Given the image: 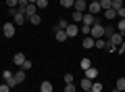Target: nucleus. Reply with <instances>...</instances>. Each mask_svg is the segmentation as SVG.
Returning <instances> with one entry per match:
<instances>
[{
    "mask_svg": "<svg viewBox=\"0 0 125 92\" xmlns=\"http://www.w3.org/2000/svg\"><path fill=\"white\" fill-rule=\"evenodd\" d=\"M90 36H92L94 40H98V38H104V25H100L98 21L92 25V31H90Z\"/></svg>",
    "mask_w": 125,
    "mask_h": 92,
    "instance_id": "nucleus-1",
    "label": "nucleus"
},
{
    "mask_svg": "<svg viewBox=\"0 0 125 92\" xmlns=\"http://www.w3.org/2000/svg\"><path fill=\"white\" fill-rule=\"evenodd\" d=\"M15 31H17V29H15L13 23H4V25H2V34H4V38H13Z\"/></svg>",
    "mask_w": 125,
    "mask_h": 92,
    "instance_id": "nucleus-2",
    "label": "nucleus"
},
{
    "mask_svg": "<svg viewBox=\"0 0 125 92\" xmlns=\"http://www.w3.org/2000/svg\"><path fill=\"white\" fill-rule=\"evenodd\" d=\"M65 31H67V38H75V36L79 34V25H77V23H69Z\"/></svg>",
    "mask_w": 125,
    "mask_h": 92,
    "instance_id": "nucleus-3",
    "label": "nucleus"
},
{
    "mask_svg": "<svg viewBox=\"0 0 125 92\" xmlns=\"http://www.w3.org/2000/svg\"><path fill=\"white\" fill-rule=\"evenodd\" d=\"M106 42H111V44H115V46H121V44H123V34H119V31H115V34H113L111 38L106 40Z\"/></svg>",
    "mask_w": 125,
    "mask_h": 92,
    "instance_id": "nucleus-4",
    "label": "nucleus"
},
{
    "mask_svg": "<svg viewBox=\"0 0 125 92\" xmlns=\"http://www.w3.org/2000/svg\"><path fill=\"white\" fill-rule=\"evenodd\" d=\"M88 13H92L94 17H96V13H102V6H100V2H88Z\"/></svg>",
    "mask_w": 125,
    "mask_h": 92,
    "instance_id": "nucleus-5",
    "label": "nucleus"
},
{
    "mask_svg": "<svg viewBox=\"0 0 125 92\" xmlns=\"http://www.w3.org/2000/svg\"><path fill=\"white\" fill-rule=\"evenodd\" d=\"M13 19H15V25H23V23L27 21V19H25V15H23V13H19L17 9L13 11Z\"/></svg>",
    "mask_w": 125,
    "mask_h": 92,
    "instance_id": "nucleus-6",
    "label": "nucleus"
},
{
    "mask_svg": "<svg viewBox=\"0 0 125 92\" xmlns=\"http://www.w3.org/2000/svg\"><path fill=\"white\" fill-rule=\"evenodd\" d=\"M73 11H79V13H88V2H83V0H75V4H73Z\"/></svg>",
    "mask_w": 125,
    "mask_h": 92,
    "instance_id": "nucleus-7",
    "label": "nucleus"
},
{
    "mask_svg": "<svg viewBox=\"0 0 125 92\" xmlns=\"http://www.w3.org/2000/svg\"><path fill=\"white\" fill-rule=\"evenodd\" d=\"M94 23H96V17H94L92 13H83V21H81V25H90V27H92Z\"/></svg>",
    "mask_w": 125,
    "mask_h": 92,
    "instance_id": "nucleus-8",
    "label": "nucleus"
},
{
    "mask_svg": "<svg viewBox=\"0 0 125 92\" xmlns=\"http://www.w3.org/2000/svg\"><path fill=\"white\" fill-rule=\"evenodd\" d=\"M25 61H27V59H25V54H23V53H17V54H13V65L21 67Z\"/></svg>",
    "mask_w": 125,
    "mask_h": 92,
    "instance_id": "nucleus-9",
    "label": "nucleus"
},
{
    "mask_svg": "<svg viewBox=\"0 0 125 92\" xmlns=\"http://www.w3.org/2000/svg\"><path fill=\"white\" fill-rule=\"evenodd\" d=\"M92 82H94V79H88V78L83 75V79L79 82V88H81V92H85V90H92Z\"/></svg>",
    "mask_w": 125,
    "mask_h": 92,
    "instance_id": "nucleus-10",
    "label": "nucleus"
},
{
    "mask_svg": "<svg viewBox=\"0 0 125 92\" xmlns=\"http://www.w3.org/2000/svg\"><path fill=\"white\" fill-rule=\"evenodd\" d=\"M54 90V86H52V82H48V79H44V82L40 84V92H52Z\"/></svg>",
    "mask_w": 125,
    "mask_h": 92,
    "instance_id": "nucleus-11",
    "label": "nucleus"
},
{
    "mask_svg": "<svg viewBox=\"0 0 125 92\" xmlns=\"http://www.w3.org/2000/svg\"><path fill=\"white\" fill-rule=\"evenodd\" d=\"M94 44H96V40H94L92 36H85L83 42H81V46H83V48H94Z\"/></svg>",
    "mask_w": 125,
    "mask_h": 92,
    "instance_id": "nucleus-12",
    "label": "nucleus"
},
{
    "mask_svg": "<svg viewBox=\"0 0 125 92\" xmlns=\"http://www.w3.org/2000/svg\"><path fill=\"white\" fill-rule=\"evenodd\" d=\"M54 38H56V42H65V40H69L65 29H56V31H54Z\"/></svg>",
    "mask_w": 125,
    "mask_h": 92,
    "instance_id": "nucleus-13",
    "label": "nucleus"
},
{
    "mask_svg": "<svg viewBox=\"0 0 125 92\" xmlns=\"http://www.w3.org/2000/svg\"><path fill=\"white\" fill-rule=\"evenodd\" d=\"M85 78H88V79H96V78H98V69L92 65L90 69H85Z\"/></svg>",
    "mask_w": 125,
    "mask_h": 92,
    "instance_id": "nucleus-14",
    "label": "nucleus"
},
{
    "mask_svg": "<svg viewBox=\"0 0 125 92\" xmlns=\"http://www.w3.org/2000/svg\"><path fill=\"white\" fill-rule=\"evenodd\" d=\"M25 73H27V71H23V69H19L17 73L13 75V79H15V82H17V84H23V82H25Z\"/></svg>",
    "mask_w": 125,
    "mask_h": 92,
    "instance_id": "nucleus-15",
    "label": "nucleus"
},
{
    "mask_svg": "<svg viewBox=\"0 0 125 92\" xmlns=\"http://www.w3.org/2000/svg\"><path fill=\"white\" fill-rule=\"evenodd\" d=\"M102 15L108 19V21H115V19H117V11H115V9H106V11H102Z\"/></svg>",
    "mask_w": 125,
    "mask_h": 92,
    "instance_id": "nucleus-16",
    "label": "nucleus"
},
{
    "mask_svg": "<svg viewBox=\"0 0 125 92\" xmlns=\"http://www.w3.org/2000/svg\"><path fill=\"white\" fill-rule=\"evenodd\" d=\"M71 19H73V23H81V21H83V13L73 11V13H71Z\"/></svg>",
    "mask_w": 125,
    "mask_h": 92,
    "instance_id": "nucleus-17",
    "label": "nucleus"
},
{
    "mask_svg": "<svg viewBox=\"0 0 125 92\" xmlns=\"http://www.w3.org/2000/svg\"><path fill=\"white\" fill-rule=\"evenodd\" d=\"M29 23H31V25H40V23H42V17H40V13L31 15V17H29Z\"/></svg>",
    "mask_w": 125,
    "mask_h": 92,
    "instance_id": "nucleus-18",
    "label": "nucleus"
},
{
    "mask_svg": "<svg viewBox=\"0 0 125 92\" xmlns=\"http://www.w3.org/2000/svg\"><path fill=\"white\" fill-rule=\"evenodd\" d=\"M79 67H81V69H90V67H92V61H90V59L88 57H85V59H81V61H79Z\"/></svg>",
    "mask_w": 125,
    "mask_h": 92,
    "instance_id": "nucleus-19",
    "label": "nucleus"
},
{
    "mask_svg": "<svg viewBox=\"0 0 125 92\" xmlns=\"http://www.w3.org/2000/svg\"><path fill=\"white\" fill-rule=\"evenodd\" d=\"M13 71H9V69H4V71H2V79H4V82H10V79H13Z\"/></svg>",
    "mask_w": 125,
    "mask_h": 92,
    "instance_id": "nucleus-20",
    "label": "nucleus"
},
{
    "mask_svg": "<svg viewBox=\"0 0 125 92\" xmlns=\"http://www.w3.org/2000/svg\"><path fill=\"white\" fill-rule=\"evenodd\" d=\"M102 84H100V82H96V79H94V82H92V92H102Z\"/></svg>",
    "mask_w": 125,
    "mask_h": 92,
    "instance_id": "nucleus-21",
    "label": "nucleus"
},
{
    "mask_svg": "<svg viewBox=\"0 0 125 92\" xmlns=\"http://www.w3.org/2000/svg\"><path fill=\"white\" fill-rule=\"evenodd\" d=\"M73 4H75V0H61L62 9H73Z\"/></svg>",
    "mask_w": 125,
    "mask_h": 92,
    "instance_id": "nucleus-22",
    "label": "nucleus"
},
{
    "mask_svg": "<svg viewBox=\"0 0 125 92\" xmlns=\"http://www.w3.org/2000/svg\"><path fill=\"white\" fill-rule=\"evenodd\" d=\"M94 48H106V40L98 38V40H96V44H94Z\"/></svg>",
    "mask_w": 125,
    "mask_h": 92,
    "instance_id": "nucleus-23",
    "label": "nucleus"
},
{
    "mask_svg": "<svg viewBox=\"0 0 125 92\" xmlns=\"http://www.w3.org/2000/svg\"><path fill=\"white\" fill-rule=\"evenodd\" d=\"M115 88H119V90L123 92V90H125V78H119V79H117V82H115Z\"/></svg>",
    "mask_w": 125,
    "mask_h": 92,
    "instance_id": "nucleus-24",
    "label": "nucleus"
},
{
    "mask_svg": "<svg viewBox=\"0 0 125 92\" xmlns=\"http://www.w3.org/2000/svg\"><path fill=\"white\" fill-rule=\"evenodd\" d=\"M117 29H119V34H125V19H119L117 21Z\"/></svg>",
    "mask_w": 125,
    "mask_h": 92,
    "instance_id": "nucleus-25",
    "label": "nucleus"
},
{
    "mask_svg": "<svg viewBox=\"0 0 125 92\" xmlns=\"http://www.w3.org/2000/svg\"><path fill=\"white\" fill-rule=\"evenodd\" d=\"M100 6H102V11L111 9V6H113V0H100Z\"/></svg>",
    "mask_w": 125,
    "mask_h": 92,
    "instance_id": "nucleus-26",
    "label": "nucleus"
},
{
    "mask_svg": "<svg viewBox=\"0 0 125 92\" xmlns=\"http://www.w3.org/2000/svg\"><path fill=\"white\" fill-rule=\"evenodd\" d=\"M6 6H9L10 11H15V9L19 6V0H6Z\"/></svg>",
    "mask_w": 125,
    "mask_h": 92,
    "instance_id": "nucleus-27",
    "label": "nucleus"
},
{
    "mask_svg": "<svg viewBox=\"0 0 125 92\" xmlns=\"http://www.w3.org/2000/svg\"><path fill=\"white\" fill-rule=\"evenodd\" d=\"M62 82H65V84H73V82H75V78H73V73H65V78H62Z\"/></svg>",
    "mask_w": 125,
    "mask_h": 92,
    "instance_id": "nucleus-28",
    "label": "nucleus"
},
{
    "mask_svg": "<svg viewBox=\"0 0 125 92\" xmlns=\"http://www.w3.org/2000/svg\"><path fill=\"white\" fill-rule=\"evenodd\" d=\"M36 6H38V11L46 9V6H48V0H36Z\"/></svg>",
    "mask_w": 125,
    "mask_h": 92,
    "instance_id": "nucleus-29",
    "label": "nucleus"
},
{
    "mask_svg": "<svg viewBox=\"0 0 125 92\" xmlns=\"http://www.w3.org/2000/svg\"><path fill=\"white\" fill-rule=\"evenodd\" d=\"M67 25H69V21H65V19H61V21L56 23V29H67Z\"/></svg>",
    "mask_w": 125,
    "mask_h": 92,
    "instance_id": "nucleus-30",
    "label": "nucleus"
},
{
    "mask_svg": "<svg viewBox=\"0 0 125 92\" xmlns=\"http://www.w3.org/2000/svg\"><path fill=\"white\" fill-rule=\"evenodd\" d=\"M79 31H81L83 36H90V31H92V27H90V25H81V27H79Z\"/></svg>",
    "mask_w": 125,
    "mask_h": 92,
    "instance_id": "nucleus-31",
    "label": "nucleus"
},
{
    "mask_svg": "<svg viewBox=\"0 0 125 92\" xmlns=\"http://www.w3.org/2000/svg\"><path fill=\"white\" fill-rule=\"evenodd\" d=\"M121 6H123V0H113V6H111V9H115V11H119Z\"/></svg>",
    "mask_w": 125,
    "mask_h": 92,
    "instance_id": "nucleus-32",
    "label": "nucleus"
},
{
    "mask_svg": "<svg viewBox=\"0 0 125 92\" xmlns=\"http://www.w3.org/2000/svg\"><path fill=\"white\" fill-rule=\"evenodd\" d=\"M65 92H77L75 84H65Z\"/></svg>",
    "mask_w": 125,
    "mask_h": 92,
    "instance_id": "nucleus-33",
    "label": "nucleus"
},
{
    "mask_svg": "<svg viewBox=\"0 0 125 92\" xmlns=\"http://www.w3.org/2000/svg\"><path fill=\"white\" fill-rule=\"evenodd\" d=\"M21 69H23V71H29V69H31V61H29V59H27V61L21 65Z\"/></svg>",
    "mask_w": 125,
    "mask_h": 92,
    "instance_id": "nucleus-34",
    "label": "nucleus"
},
{
    "mask_svg": "<svg viewBox=\"0 0 125 92\" xmlns=\"http://www.w3.org/2000/svg\"><path fill=\"white\" fill-rule=\"evenodd\" d=\"M117 19H125V6H121V9L117 11Z\"/></svg>",
    "mask_w": 125,
    "mask_h": 92,
    "instance_id": "nucleus-35",
    "label": "nucleus"
},
{
    "mask_svg": "<svg viewBox=\"0 0 125 92\" xmlns=\"http://www.w3.org/2000/svg\"><path fill=\"white\" fill-rule=\"evenodd\" d=\"M0 92H10V86H9V84H0Z\"/></svg>",
    "mask_w": 125,
    "mask_h": 92,
    "instance_id": "nucleus-36",
    "label": "nucleus"
},
{
    "mask_svg": "<svg viewBox=\"0 0 125 92\" xmlns=\"http://www.w3.org/2000/svg\"><path fill=\"white\" fill-rule=\"evenodd\" d=\"M117 53H119V54H125V40H123V44L119 46V50H117Z\"/></svg>",
    "mask_w": 125,
    "mask_h": 92,
    "instance_id": "nucleus-37",
    "label": "nucleus"
},
{
    "mask_svg": "<svg viewBox=\"0 0 125 92\" xmlns=\"http://www.w3.org/2000/svg\"><path fill=\"white\" fill-rule=\"evenodd\" d=\"M27 2H29V4H36V0H27Z\"/></svg>",
    "mask_w": 125,
    "mask_h": 92,
    "instance_id": "nucleus-38",
    "label": "nucleus"
},
{
    "mask_svg": "<svg viewBox=\"0 0 125 92\" xmlns=\"http://www.w3.org/2000/svg\"><path fill=\"white\" fill-rule=\"evenodd\" d=\"M113 92H121V90H119V88H113Z\"/></svg>",
    "mask_w": 125,
    "mask_h": 92,
    "instance_id": "nucleus-39",
    "label": "nucleus"
},
{
    "mask_svg": "<svg viewBox=\"0 0 125 92\" xmlns=\"http://www.w3.org/2000/svg\"><path fill=\"white\" fill-rule=\"evenodd\" d=\"M83 2H92V0H83Z\"/></svg>",
    "mask_w": 125,
    "mask_h": 92,
    "instance_id": "nucleus-40",
    "label": "nucleus"
},
{
    "mask_svg": "<svg viewBox=\"0 0 125 92\" xmlns=\"http://www.w3.org/2000/svg\"><path fill=\"white\" fill-rule=\"evenodd\" d=\"M85 92H92V90H85Z\"/></svg>",
    "mask_w": 125,
    "mask_h": 92,
    "instance_id": "nucleus-41",
    "label": "nucleus"
},
{
    "mask_svg": "<svg viewBox=\"0 0 125 92\" xmlns=\"http://www.w3.org/2000/svg\"><path fill=\"white\" fill-rule=\"evenodd\" d=\"M123 40H125V34H123Z\"/></svg>",
    "mask_w": 125,
    "mask_h": 92,
    "instance_id": "nucleus-42",
    "label": "nucleus"
}]
</instances>
